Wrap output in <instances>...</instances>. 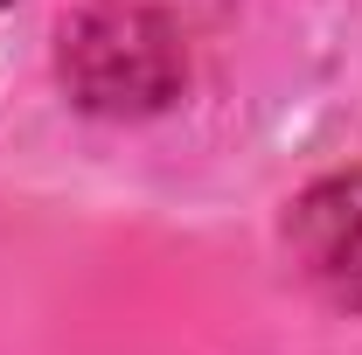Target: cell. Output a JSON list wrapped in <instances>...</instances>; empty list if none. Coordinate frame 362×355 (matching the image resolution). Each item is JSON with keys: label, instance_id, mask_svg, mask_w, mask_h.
<instances>
[{"label": "cell", "instance_id": "1", "mask_svg": "<svg viewBox=\"0 0 362 355\" xmlns=\"http://www.w3.org/2000/svg\"><path fill=\"white\" fill-rule=\"evenodd\" d=\"M188 77V49L175 21L139 7V0H105L63 21V84L77 91L84 112H160Z\"/></svg>", "mask_w": 362, "mask_h": 355}, {"label": "cell", "instance_id": "2", "mask_svg": "<svg viewBox=\"0 0 362 355\" xmlns=\"http://www.w3.org/2000/svg\"><path fill=\"white\" fill-rule=\"evenodd\" d=\"M286 244L320 300L362 313V168L314 181L286 216Z\"/></svg>", "mask_w": 362, "mask_h": 355}, {"label": "cell", "instance_id": "3", "mask_svg": "<svg viewBox=\"0 0 362 355\" xmlns=\"http://www.w3.org/2000/svg\"><path fill=\"white\" fill-rule=\"evenodd\" d=\"M0 7H7V0H0Z\"/></svg>", "mask_w": 362, "mask_h": 355}]
</instances>
